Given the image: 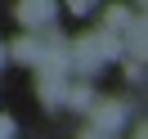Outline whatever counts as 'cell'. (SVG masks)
Here are the masks:
<instances>
[{
  "label": "cell",
  "instance_id": "cell-1",
  "mask_svg": "<svg viewBox=\"0 0 148 139\" xmlns=\"http://www.w3.org/2000/svg\"><path fill=\"white\" fill-rule=\"evenodd\" d=\"M121 54V45H117V36H108L103 27H94V31H85L81 40H76V67L81 72H99L108 58H117Z\"/></svg>",
  "mask_w": 148,
  "mask_h": 139
},
{
  "label": "cell",
  "instance_id": "cell-2",
  "mask_svg": "<svg viewBox=\"0 0 148 139\" xmlns=\"http://www.w3.org/2000/svg\"><path fill=\"white\" fill-rule=\"evenodd\" d=\"M90 121H94L99 135H112V130L126 121V108H121L117 99H99V103H90Z\"/></svg>",
  "mask_w": 148,
  "mask_h": 139
},
{
  "label": "cell",
  "instance_id": "cell-3",
  "mask_svg": "<svg viewBox=\"0 0 148 139\" xmlns=\"http://www.w3.org/2000/svg\"><path fill=\"white\" fill-rule=\"evenodd\" d=\"M18 18L27 23L32 31H45L54 23V0H18Z\"/></svg>",
  "mask_w": 148,
  "mask_h": 139
},
{
  "label": "cell",
  "instance_id": "cell-4",
  "mask_svg": "<svg viewBox=\"0 0 148 139\" xmlns=\"http://www.w3.org/2000/svg\"><path fill=\"white\" fill-rule=\"evenodd\" d=\"M63 99L72 103V108H85V112H90V103H94V94H90V85H76V90H63Z\"/></svg>",
  "mask_w": 148,
  "mask_h": 139
},
{
  "label": "cell",
  "instance_id": "cell-5",
  "mask_svg": "<svg viewBox=\"0 0 148 139\" xmlns=\"http://www.w3.org/2000/svg\"><path fill=\"white\" fill-rule=\"evenodd\" d=\"M0 139H14V121L5 117V112H0Z\"/></svg>",
  "mask_w": 148,
  "mask_h": 139
},
{
  "label": "cell",
  "instance_id": "cell-6",
  "mask_svg": "<svg viewBox=\"0 0 148 139\" xmlns=\"http://www.w3.org/2000/svg\"><path fill=\"white\" fill-rule=\"evenodd\" d=\"M90 5H94V0H67V9H72V14H85Z\"/></svg>",
  "mask_w": 148,
  "mask_h": 139
},
{
  "label": "cell",
  "instance_id": "cell-7",
  "mask_svg": "<svg viewBox=\"0 0 148 139\" xmlns=\"http://www.w3.org/2000/svg\"><path fill=\"white\" fill-rule=\"evenodd\" d=\"M0 67H5V45H0Z\"/></svg>",
  "mask_w": 148,
  "mask_h": 139
}]
</instances>
